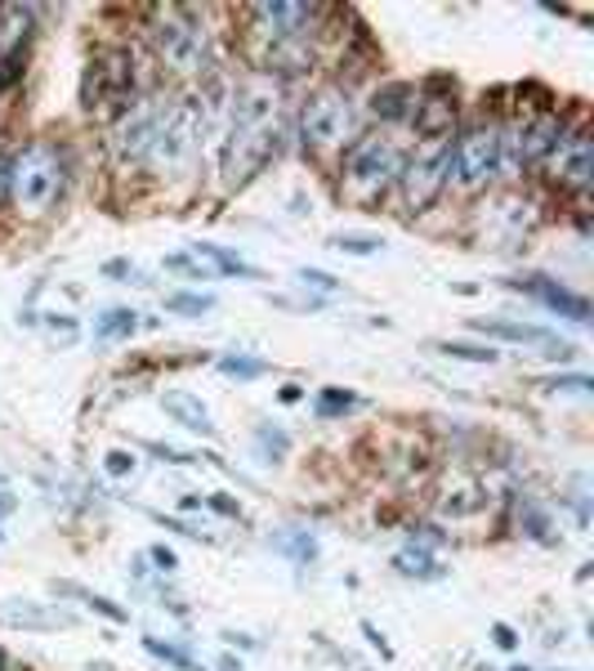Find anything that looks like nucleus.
Masks as SVG:
<instances>
[{
	"label": "nucleus",
	"instance_id": "obj_12",
	"mask_svg": "<svg viewBox=\"0 0 594 671\" xmlns=\"http://www.w3.org/2000/svg\"><path fill=\"white\" fill-rule=\"evenodd\" d=\"M550 179L559 188H572V193H585L590 179H594V139L585 126H572L563 139H559V149L550 153Z\"/></svg>",
	"mask_w": 594,
	"mask_h": 671
},
{
	"label": "nucleus",
	"instance_id": "obj_42",
	"mask_svg": "<svg viewBox=\"0 0 594 671\" xmlns=\"http://www.w3.org/2000/svg\"><path fill=\"white\" fill-rule=\"evenodd\" d=\"M491 640H497L501 649H514V645H519V636H514V627H506V622H497V627H491Z\"/></svg>",
	"mask_w": 594,
	"mask_h": 671
},
{
	"label": "nucleus",
	"instance_id": "obj_35",
	"mask_svg": "<svg viewBox=\"0 0 594 671\" xmlns=\"http://www.w3.org/2000/svg\"><path fill=\"white\" fill-rule=\"evenodd\" d=\"M166 269H170V273H183V278H215L206 264H197L192 251H188V256H166Z\"/></svg>",
	"mask_w": 594,
	"mask_h": 671
},
{
	"label": "nucleus",
	"instance_id": "obj_9",
	"mask_svg": "<svg viewBox=\"0 0 594 671\" xmlns=\"http://www.w3.org/2000/svg\"><path fill=\"white\" fill-rule=\"evenodd\" d=\"M452 139L456 134H442V139H416V149L407 153V166L399 175V193L407 211H429L442 188H448L452 175Z\"/></svg>",
	"mask_w": 594,
	"mask_h": 671
},
{
	"label": "nucleus",
	"instance_id": "obj_7",
	"mask_svg": "<svg viewBox=\"0 0 594 671\" xmlns=\"http://www.w3.org/2000/svg\"><path fill=\"white\" fill-rule=\"evenodd\" d=\"M85 108L90 113H112L126 117L139 99H143V81L134 68L130 50H98L85 68Z\"/></svg>",
	"mask_w": 594,
	"mask_h": 671
},
{
	"label": "nucleus",
	"instance_id": "obj_20",
	"mask_svg": "<svg viewBox=\"0 0 594 671\" xmlns=\"http://www.w3.org/2000/svg\"><path fill=\"white\" fill-rule=\"evenodd\" d=\"M483 506H487V493H483L478 484H470V479H456V488L448 484V493L438 497V510L452 515V519H470V515H478Z\"/></svg>",
	"mask_w": 594,
	"mask_h": 671
},
{
	"label": "nucleus",
	"instance_id": "obj_26",
	"mask_svg": "<svg viewBox=\"0 0 594 671\" xmlns=\"http://www.w3.org/2000/svg\"><path fill=\"white\" fill-rule=\"evenodd\" d=\"M519 523H523V533H527L532 542H555V533H550V515L540 510V506L523 502V506H519Z\"/></svg>",
	"mask_w": 594,
	"mask_h": 671
},
{
	"label": "nucleus",
	"instance_id": "obj_34",
	"mask_svg": "<svg viewBox=\"0 0 594 671\" xmlns=\"http://www.w3.org/2000/svg\"><path fill=\"white\" fill-rule=\"evenodd\" d=\"M546 390H577V395H590L594 390V380L585 372H568V376H550V380H540Z\"/></svg>",
	"mask_w": 594,
	"mask_h": 671
},
{
	"label": "nucleus",
	"instance_id": "obj_32",
	"mask_svg": "<svg viewBox=\"0 0 594 671\" xmlns=\"http://www.w3.org/2000/svg\"><path fill=\"white\" fill-rule=\"evenodd\" d=\"M354 408H358V399L344 395V390H322V395H318V416H322V421L344 416V412H354Z\"/></svg>",
	"mask_w": 594,
	"mask_h": 671
},
{
	"label": "nucleus",
	"instance_id": "obj_31",
	"mask_svg": "<svg viewBox=\"0 0 594 671\" xmlns=\"http://www.w3.org/2000/svg\"><path fill=\"white\" fill-rule=\"evenodd\" d=\"M219 372H224V376H237V380H256V376H264V372H269V363H260V358H241V354H228V358H219Z\"/></svg>",
	"mask_w": 594,
	"mask_h": 671
},
{
	"label": "nucleus",
	"instance_id": "obj_36",
	"mask_svg": "<svg viewBox=\"0 0 594 671\" xmlns=\"http://www.w3.org/2000/svg\"><path fill=\"white\" fill-rule=\"evenodd\" d=\"M134 466H139V457H134V452H108V461H104V470H108L112 479L134 474Z\"/></svg>",
	"mask_w": 594,
	"mask_h": 671
},
{
	"label": "nucleus",
	"instance_id": "obj_21",
	"mask_svg": "<svg viewBox=\"0 0 594 671\" xmlns=\"http://www.w3.org/2000/svg\"><path fill=\"white\" fill-rule=\"evenodd\" d=\"M192 256L197 260H211L219 273H228V278H264L256 264H246L241 256H233V251H224V247H215V243H192Z\"/></svg>",
	"mask_w": 594,
	"mask_h": 671
},
{
	"label": "nucleus",
	"instance_id": "obj_5",
	"mask_svg": "<svg viewBox=\"0 0 594 671\" xmlns=\"http://www.w3.org/2000/svg\"><path fill=\"white\" fill-rule=\"evenodd\" d=\"M153 55L170 76H202L211 68V32L197 10H162L153 23Z\"/></svg>",
	"mask_w": 594,
	"mask_h": 671
},
{
	"label": "nucleus",
	"instance_id": "obj_13",
	"mask_svg": "<svg viewBox=\"0 0 594 671\" xmlns=\"http://www.w3.org/2000/svg\"><path fill=\"white\" fill-rule=\"evenodd\" d=\"M412 126H416V139L456 134V99H452V94H420V90H416Z\"/></svg>",
	"mask_w": 594,
	"mask_h": 671
},
{
	"label": "nucleus",
	"instance_id": "obj_49",
	"mask_svg": "<svg viewBox=\"0 0 594 671\" xmlns=\"http://www.w3.org/2000/svg\"><path fill=\"white\" fill-rule=\"evenodd\" d=\"M510 671H532V667H510Z\"/></svg>",
	"mask_w": 594,
	"mask_h": 671
},
{
	"label": "nucleus",
	"instance_id": "obj_47",
	"mask_svg": "<svg viewBox=\"0 0 594 671\" xmlns=\"http://www.w3.org/2000/svg\"><path fill=\"white\" fill-rule=\"evenodd\" d=\"M300 395H305L300 386H286V390H282V403H295V399H300Z\"/></svg>",
	"mask_w": 594,
	"mask_h": 671
},
{
	"label": "nucleus",
	"instance_id": "obj_17",
	"mask_svg": "<svg viewBox=\"0 0 594 671\" xmlns=\"http://www.w3.org/2000/svg\"><path fill=\"white\" fill-rule=\"evenodd\" d=\"M162 408L183 425V429H192V435H215V421H211V412H206V403L197 399V395H183V390H170L166 399H162Z\"/></svg>",
	"mask_w": 594,
	"mask_h": 671
},
{
	"label": "nucleus",
	"instance_id": "obj_8",
	"mask_svg": "<svg viewBox=\"0 0 594 671\" xmlns=\"http://www.w3.org/2000/svg\"><path fill=\"white\" fill-rule=\"evenodd\" d=\"M202 134H206L202 99H197V94H179L166 108V121L153 139V153H147V166L162 175H179L183 166H192L197 149H202Z\"/></svg>",
	"mask_w": 594,
	"mask_h": 671
},
{
	"label": "nucleus",
	"instance_id": "obj_18",
	"mask_svg": "<svg viewBox=\"0 0 594 671\" xmlns=\"http://www.w3.org/2000/svg\"><path fill=\"white\" fill-rule=\"evenodd\" d=\"M393 568H399L403 578H416V582H438L442 573H448L438 564V555L429 546H420V542H412V546H403L399 555H393Z\"/></svg>",
	"mask_w": 594,
	"mask_h": 671
},
{
	"label": "nucleus",
	"instance_id": "obj_46",
	"mask_svg": "<svg viewBox=\"0 0 594 671\" xmlns=\"http://www.w3.org/2000/svg\"><path fill=\"white\" fill-rule=\"evenodd\" d=\"M219 671H241V658H233V654H224V658H219Z\"/></svg>",
	"mask_w": 594,
	"mask_h": 671
},
{
	"label": "nucleus",
	"instance_id": "obj_50",
	"mask_svg": "<svg viewBox=\"0 0 594 671\" xmlns=\"http://www.w3.org/2000/svg\"><path fill=\"white\" fill-rule=\"evenodd\" d=\"M197 671H202V667H197Z\"/></svg>",
	"mask_w": 594,
	"mask_h": 671
},
{
	"label": "nucleus",
	"instance_id": "obj_29",
	"mask_svg": "<svg viewBox=\"0 0 594 671\" xmlns=\"http://www.w3.org/2000/svg\"><path fill=\"white\" fill-rule=\"evenodd\" d=\"M438 354H448V358H461V363H497L501 354L497 350H487V345H470V341H448V345H438Z\"/></svg>",
	"mask_w": 594,
	"mask_h": 671
},
{
	"label": "nucleus",
	"instance_id": "obj_10",
	"mask_svg": "<svg viewBox=\"0 0 594 671\" xmlns=\"http://www.w3.org/2000/svg\"><path fill=\"white\" fill-rule=\"evenodd\" d=\"M166 108H170L166 94H143V99L126 117H117V126L108 134V149H112V157L121 166L147 162V153H153V139H157V130L166 121Z\"/></svg>",
	"mask_w": 594,
	"mask_h": 671
},
{
	"label": "nucleus",
	"instance_id": "obj_11",
	"mask_svg": "<svg viewBox=\"0 0 594 671\" xmlns=\"http://www.w3.org/2000/svg\"><path fill=\"white\" fill-rule=\"evenodd\" d=\"M251 19V32L264 45H286V40H309L318 32V23L326 19L322 5H290V0H277V5H251L246 10Z\"/></svg>",
	"mask_w": 594,
	"mask_h": 671
},
{
	"label": "nucleus",
	"instance_id": "obj_16",
	"mask_svg": "<svg viewBox=\"0 0 594 671\" xmlns=\"http://www.w3.org/2000/svg\"><path fill=\"white\" fill-rule=\"evenodd\" d=\"M474 331L491 336V341H510V345H546L550 331L536 322H506V318H474Z\"/></svg>",
	"mask_w": 594,
	"mask_h": 671
},
{
	"label": "nucleus",
	"instance_id": "obj_43",
	"mask_svg": "<svg viewBox=\"0 0 594 671\" xmlns=\"http://www.w3.org/2000/svg\"><path fill=\"white\" fill-rule=\"evenodd\" d=\"M211 510H219V515H228V519H241V506H237L233 497H211Z\"/></svg>",
	"mask_w": 594,
	"mask_h": 671
},
{
	"label": "nucleus",
	"instance_id": "obj_45",
	"mask_svg": "<svg viewBox=\"0 0 594 671\" xmlns=\"http://www.w3.org/2000/svg\"><path fill=\"white\" fill-rule=\"evenodd\" d=\"M228 640H233V645H241V649H260V640H251V636H237V632H228Z\"/></svg>",
	"mask_w": 594,
	"mask_h": 671
},
{
	"label": "nucleus",
	"instance_id": "obj_27",
	"mask_svg": "<svg viewBox=\"0 0 594 671\" xmlns=\"http://www.w3.org/2000/svg\"><path fill=\"white\" fill-rule=\"evenodd\" d=\"M143 649L153 654V658H162L166 667H175V671H197L192 654H188V649H179V645H166V640H157V636H147V640H143Z\"/></svg>",
	"mask_w": 594,
	"mask_h": 671
},
{
	"label": "nucleus",
	"instance_id": "obj_15",
	"mask_svg": "<svg viewBox=\"0 0 594 671\" xmlns=\"http://www.w3.org/2000/svg\"><path fill=\"white\" fill-rule=\"evenodd\" d=\"M0 622L5 627H23V632H55V627H72L76 617L63 609H49V604H5Z\"/></svg>",
	"mask_w": 594,
	"mask_h": 671
},
{
	"label": "nucleus",
	"instance_id": "obj_6",
	"mask_svg": "<svg viewBox=\"0 0 594 671\" xmlns=\"http://www.w3.org/2000/svg\"><path fill=\"white\" fill-rule=\"evenodd\" d=\"M501 179V121H470L456 139H452V175L448 188L474 198L483 188H491Z\"/></svg>",
	"mask_w": 594,
	"mask_h": 671
},
{
	"label": "nucleus",
	"instance_id": "obj_14",
	"mask_svg": "<svg viewBox=\"0 0 594 671\" xmlns=\"http://www.w3.org/2000/svg\"><path fill=\"white\" fill-rule=\"evenodd\" d=\"M510 286H523V292H532L540 305L559 309L572 322H590V301L577 296V292H568V286H559V282H550V278H527V282L523 278H510Z\"/></svg>",
	"mask_w": 594,
	"mask_h": 671
},
{
	"label": "nucleus",
	"instance_id": "obj_41",
	"mask_svg": "<svg viewBox=\"0 0 594 671\" xmlns=\"http://www.w3.org/2000/svg\"><path fill=\"white\" fill-rule=\"evenodd\" d=\"M363 636H367V645H371V649H380L384 658H393V649H389V640L380 636V627H376V622H363Z\"/></svg>",
	"mask_w": 594,
	"mask_h": 671
},
{
	"label": "nucleus",
	"instance_id": "obj_38",
	"mask_svg": "<svg viewBox=\"0 0 594 671\" xmlns=\"http://www.w3.org/2000/svg\"><path fill=\"white\" fill-rule=\"evenodd\" d=\"M300 282L305 286H318V292H340V282L331 273H322V269H300Z\"/></svg>",
	"mask_w": 594,
	"mask_h": 671
},
{
	"label": "nucleus",
	"instance_id": "obj_4",
	"mask_svg": "<svg viewBox=\"0 0 594 671\" xmlns=\"http://www.w3.org/2000/svg\"><path fill=\"white\" fill-rule=\"evenodd\" d=\"M68 188V162L49 139H32L10 162V202L23 215H45Z\"/></svg>",
	"mask_w": 594,
	"mask_h": 671
},
{
	"label": "nucleus",
	"instance_id": "obj_39",
	"mask_svg": "<svg viewBox=\"0 0 594 671\" xmlns=\"http://www.w3.org/2000/svg\"><path fill=\"white\" fill-rule=\"evenodd\" d=\"M147 560H153L162 573H175V568H179V560H175V551H170V546H153V551H147Z\"/></svg>",
	"mask_w": 594,
	"mask_h": 671
},
{
	"label": "nucleus",
	"instance_id": "obj_24",
	"mask_svg": "<svg viewBox=\"0 0 594 671\" xmlns=\"http://www.w3.org/2000/svg\"><path fill=\"white\" fill-rule=\"evenodd\" d=\"M256 448H260L264 461H282L290 452V435L277 425H256Z\"/></svg>",
	"mask_w": 594,
	"mask_h": 671
},
{
	"label": "nucleus",
	"instance_id": "obj_2",
	"mask_svg": "<svg viewBox=\"0 0 594 671\" xmlns=\"http://www.w3.org/2000/svg\"><path fill=\"white\" fill-rule=\"evenodd\" d=\"M407 166V149L393 134H358L340 153V198L354 207H376Z\"/></svg>",
	"mask_w": 594,
	"mask_h": 671
},
{
	"label": "nucleus",
	"instance_id": "obj_3",
	"mask_svg": "<svg viewBox=\"0 0 594 671\" xmlns=\"http://www.w3.org/2000/svg\"><path fill=\"white\" fill-rule=\"evenodd\" d=\"M295 130H300V143L313 157H340L363 134V113L349 99V90L318 85L300 104V121H295Z\"/></svg>",
	"mask_w": 594,
	"mask_h": 671
},
{
	"label": "nucleus",
	"instance_id": "obj_48",
	"mask_svg": "<svg viewBox=\"0 0 594 671\" xmlns=\"http://www.w3.org/2000/svg\"><path fill=\"white\" fill-rule=\"evenodd\" d=\"M0 671H14V667H10V658H5V649H0Z\"/></svg>",
	"mask_w": 594,
	"mask_h": 671
},
{
	"label": "nucleus",
	"instance_id": "obj_40",
	"mask_svg": "<svg viewBox=\"0 0 594 671\" xmlns=\"http://www.w3.org/2000/svg\"><path fill=\"white\" fill-rule=\"evenodd\" d=\"M104 273H108V278H117V282H143V278H139V273L126 264V260H108V264H104Z\"/></svg>",
	"mask_w": 594,
	"mask_h": 671
},
{
	"label": "nucleus",
	"instance_id": "obj_1",
	"mask_svg": "<svg viewBox=\"0 0 594 671\" xmlns=\"http://www.w3.org/2000/svg\"><path fill=\"white\" fill-rule=\"evenodd\" d=\"M277 113H282V90L269 76H251L233 94V113L224 130V175L228 184L256 179L269 157H277L282 134H277Z\"/></svg>",
	"mask_w": 594,
	"mask_h": 671
},
{
	"label": "nucleus",
	"instance_id": "obj_44",
	"mask_svg": "<svg viewBox=\"0 0 594 671\" xmlns=\"http://www.w3.org/2000/svg\"><path fill=\"white\" fill-rule=\"evenodd\" d=\"M5 193H10V162L0 157V198H5Z\"/></svg>",
	"mask_w": 594,
	"mask_h": 671
},
{
	"label": "nucleus",
	"instance_id": "obj_23",
	"mask_svg": "<svg viewBox=\"0 0 594 671\" xmlns=\"http://www.w3.org/2000/svg\"><path fill=\"white\" fill-rule=\"evenodd\" d=\"M55 591H59V596H81V600H85L94 613H104L108 622H126V609H121V604H112L108 596H94V591H85V587H76V582H55Z\"/></svg>",
	"mask_w": 594,
	"mask_h": 671
},
{
	"label": "nucleus",
	"instance_id": "obj_25",
	"mask_svg": "<svg viewBox=\"0 0 594 671\" xmlns=\"http://www.w3.org/2000/svg\"><path fill=\"white\" fill-rule=\"evenodd\" d=\"M166 309L183 314V318H202V314L215 309V296H206V292H175V296H166Z\"/></svg>",
	"mask_w": 594,
	"mask_h": 671
},
{
	"label": "nucleus",
	"instance_id": "obj_33",
	"mask_svg": "<svg viewBox=\"0 0 594 671\" xmlns=\"http://www.w3.org/2000/svg\"><path fill=\"white\" fill-rule=\"evenodd\" d=\"M335 247L349 251V256H376L380 251V237H371V233H344V237H335Z\"/></svg>",
	"mask_w": 594,
	"mask_h": 671
},
{
	"label": "nucleus",
	"instance_id": "obj_28",
	"mask_svg": "<svg viewBox=\"0 0 594 671\" xmlns=\"http://www.w3.org/2000/svg\"><path fill=\"white\" fill-rule=\"evenodd\" d=\"M277 551H286L295 564H313V560H318V542H313V533H309V529L290 533V538H277Z\"/></svg>",
	"mask_w": 594,
	"mask_h": 671
},
{
	"label": "nucleus",
	"instance_id": "obj_19",
	"mask_svg": "<svg viewBox=\"0 0 594 671\" xmlns=\"http://www.w3.org/2000/svg\"><path fill=\"white\" fill-rule=\"evenodd\" d=\"M412 108H416V90L412 85H380L371 94V113L380 121H412Z\"/></svg>",
	"mask_w": 594,
	"mask_h": 671
},
{
	"label": "nucleus",
	"instance_id": "obj_30",
	"mask_svg": "<svg viewBox=\"0 0 594 671\" xmlns=\"http://www.w3.org/2000/svg\"><path fill=\"white\" fill-rule=\"evenodd\" d=\"M27 68V40L23 45H10L5 55H0V90H10Z\"/></svg>",
	"mask_w": 594,
	"mask_h": 671
},
{
	"label": "nucleus",
	"instance_id": "obj_22",
	"mask_svg": "<svg viewBox=\"0 0 594 671\" xmlns=\"http://www.w3.org/2000/svg\"><path fill=\"white\" fill-rule=\"evenodd\" d=\"M134 327H139L134 309H108L104 318L94 322V336H98V341H121V336H130Z\"/></svg>",
	"mask_w": 594,
	"mask_h": 671
},
{
	"label": "nucleus",
	"instance_id": "obj_37",
	"mask_svg": "<svg viewBox=\"0 0 594 671\" xmlns=\"http://www.w3.org/2000/svg\"><path fill=\"white\" fill-rule=\"evenodd\" d=\"M540 354H546L550 363H572V358H577V345H572V341H555V336H550L546 350H540Z\"/></svg>",
	"mask_w": 594,
	"mask_h": 671
}]
</instances>
